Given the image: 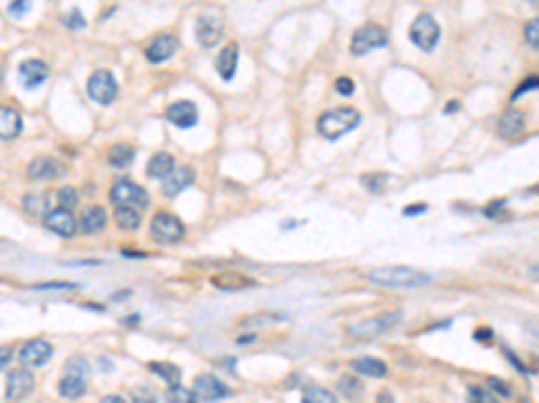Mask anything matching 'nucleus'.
<instances>
[{
    "instance_id": "nucleus-1",
    "label": "nucleus",
    "mask_w": 539,
    "mask_h": 403,
    "mask_svg": "<svg viewBox=\"0 0 539 403\" xmlns=\"http://www.w3.org/2000/svg\"><path fill=\"white\" fill-rule=\"evenodd\" d=\"M369 279L374 285L388 289H419L431 282V276L407 265H385L369 272Z\"/></svg>"
},
{
    "instance_id": "nucleus-2",
    "label": "nucleus",
    "mask_w": 539,
    "mask_h": 403,
    "mask_svg": "<svg viewBox=\"0 0 539 403\" xmlns=\"http://www.w3.org/2000/svg\"><path fill=\"white\" fill-rule=\"evenodd\" d=\"M361 122V115L354 108H335L331 112H325L318 119L317 129L325 140L342 138L344 135L351 133L356 126Z\"/></svg>"
},
{
    "instance_id": "nucleus-3",
    "label": "nucleus",
    "mask_w": 539,
    "mask_h": 403,
    "mask_svg": "<svg viewBox=\"0 0 539 403\" xmlns=\"http://www.w3.org/2000/svg\"><path fill=\"white\" fill-rule=\"evenodd\" d=\"M402 319V312H387V314H379L376 318L367 319V321H361L358 325L349 326V335L359 341H372V339L381 337L383 334L390 332L394 326L399 325V321Z\"/></svg>"
},
{
    "instance_id": "nucleus-4",
    "label": "nucleus",
    "mask_w": 539,
    "mask_h": 403,
    "mask_svg": "<svg viewBox=\"0 0 539 403\" xmlns=\"http://www.w3.org/2000/svg\"><path fill=\"white\" fill-rule=\"evenodd\" d=\"M153 241L158 244H176L184 239L185 226L176 215L169 212H158L149 226Z\"/></svg>"
},
{
    "instance_id": "nucleus-5",
    "label": "nucleus",
    "mask_w": 539,
    "mask_h": 403,
    "mask_svg": "<svg viewBox=\"0 0 539 403\" xmlns=\"http://www.w3.org/2000/svg\"><path fill=\"white\" fill-rule=\"evenodd\" d=\"M410 40L424 52H431L441 40V25L430 13H421L410 25Z\"/></svg>"
},
{
    "instance_id": "nucleus-6",
    "label": "nucleus",
    "mask_w": 539,
    "mask_h": 403,
    "mask_svg": "<svg viewBox=\"0 0 539 403\" xmlns=\"http://www.w3.org/2000/svg\"><path fill=\"white\" fill-rule=\"evenodd\" d=\"M86 92H88L90 99L98 102V104H112L119 93L117 79L114 78L110 70H95L94 74L88 78V83H86Z\"/></svg>"
},
{
    "instance_id": "nucleus-7",
    "label": "nucleus",
    "mask_w": 539,
    "mask_h": 403,
    "mask_svg": "<svg viewBox=\"0 0 539 403\" xmlns=\"http://www.w3.org/2000/svg\"><path fill=\"white\" fill-rule=\"evenodd\" d=\"M387 43L388 38L385 29L376 23H367L352 35L351 52L354 56H365L374 49H383Z\"/></svg>"
},
{
    "instance_id": "nucleus-8",
    "label": "nucleus",
    "mask_w": 539,
    "mask_h": 403,
    "mask_svg": "<svg viewBox=\"0 0 539 403\" xmlns=\"http://www.w3.org/2000/svg\"><path fill=\"white\" fill-rule=\"evenodd\" d=\"M110 199L115 206L124 205L133 206V208H148L149 206V194L132 179L115 181L110 191Z\"/></svg>"
},
{
    "instance_id": "nucleus-9",
    "label": "nucleus",
    "mask_w": 539,
    "mask_h": 403,
    "mask_svg": "<svg viewBox=\"0 0 539 403\" xmlns=\"http://www.w3.org/2000/svg\"><path fill=\"white\" fill-rule=\"evenodd\" d=\"M191 392L195 402H218V399L228 398L232 395L231 389L223 384L218 376L211 375V373L196 376L195 382H192Z\"/></svg>"
},
{
    "instance_id": "nucleus-10",
    "label": "nucleus",
    "mask_w": 539,
    "mask_h": 403,
    "mask_svg": "<svg viewBox=\"0 0 539 403\" xmlns=\"http://www.w3.org/2000/svg\"><path fill=\"white\" fill-rule=\"evenodd\" d=\"M69 167L58 158L52 156H40L35 158L28 167V176L35 181H52L66 176Z\"/></svg>"
},
{
    "instance_id": "nucleus-11",
    "label": "nucleus",
    "mask_w": 539,
    "mask_h": 403,
    "mask_svg": "<svg viewBox=\"0 0 539 403\" xmlns=\"http://www.w3.org/2000/svg\"><path fill=\"white\" fill-rule=\"evenodd\" d=\"M43 226L54 235L63 236V239H71L76 233V219L72 215L71 210L66 208H54L49 210L43 215Z\"/></svg>"
},
{
    "instance_id": "nucleus-12",
    "label": "nucleus",
    "mask_w": 539,
    "mask_h": 403,
    "mask_svg": "<svg viewBox=\"0 0 539 403\" xmlns=\"http://www.w3.org/2000/svg\"><path fill=\"white\" fill-rule=\"evenodd\" d=\"M223 38V22L218 15L205 13L196 23V40L202 47L211 49Z\"/></svg>"
},
{
    "instance_id": "nucleus-13",
    "label": "nucleus",
    "mask_w": 539,
    "mask_h": 403,
    "mask_svg": "<svg viewBox=\"0 0 539 403\" xmlns=\"http://www.w3.org/2000/svg\"><path fill=\"white\" fill-rule=\"evenodd\" d=\"M52 357V346L47 341H29L28 344H24V348L20 349V362L22 366H25L28 369L31 368H40V366L47 364Z\"/></svg>"
},
{
    "instance_id": "nucleus-14",
    "label": "nucleus",
    "mask_w": 539,
    "mask_h": 403,
    "mask_svg": "<svg viewBox=\"0 0 539 403\" xmlns=\"http://www.w3.org/2000/svg\"><path fill=\"white\" fill-rule=\"evenodd\" d=\"M18 76L25 90H36L49 79V66L40 59H25L20 65Z\"/></svg>"
},
{
    "instance_id": "nucleus-15",
    "label": "nucleus",
    "mask_w": 539,
    "mask_h": 403,
    "mask_svg": "<svg viewBox=\"0 0 539 403\" xmlns=\"http://www.w3.org/2000/svg\"><path fill=\"white\" fill-rule=\"evenodd\" d=\"M166 115H168V121L178 129H191L192 126L198 124V108L191 101L173 102Z\"/></svg>"
},
{
    "instance_id": "nucleus-16",
    "label": "nucleus",
    "mask_w": 539,
    "mask_h": 403,
    "mask_svg": "<svg viewBox=\"0 0 539 403\" xmlns=\"http://www.w3.org/2000/svg\"><path fill=\"white\" fill-rule=\"evenodd\" d=\"M35 389V376L28 369H16L8 375V385H6V398L8 399H24Z\"/></svg>"
},
{
    "instance_id": "nucleus-17",
    "label": "nucleus",
    "mask_w": 539,
    "mask_h": 403,
    "mask_svg": "<svg viewBox=\"0 0 539 403\" xmlns=\"http://www.w3.org/2000/svg\"><path fill=\"white\" fill-rule=\"evenodd\" d=\"M196 174L191 167H175L162 183V194L166 198H175L180 192H184L185 188L195 183Z\"/></svg>"
},
{
    "instance_id": "nucleus-18",
    "label": "nucleus",
    "mask_w": 539,
    "mask_h": 403,
    "mask_svg": "<svg viewBox=\"0 0 539 403\" xmlns=\"http://www.w3.org/2000/svg\"><path fill=\"white\" fill-rule=\"evenodd\" d=\"M176 49H178V38L176 36L161 35L158 38L153 40L146 49V59L149 63H164L169 58H173Z\"/></svg>"
},
{
    "instance_id": "nucleus-19",
    "label": "nucleus",
    "mask_w": 539,
    "mask_h": 403,
    "mask_svg": "<svg viewBox=\"0 0 539 403\" xmlns=\"http://www.w3.org/2000/svg\"><path fill=\"white\" fill-rule=\"evenodd\" d=\"M239 61V45L236 42H231L219 51L218 58H216V72L223 81H232L238 70Z\"/></svg>"
},
{
    "instance_id": "nucleus-20",
    "label": "nucleus",
    "mask_w": 539,
    "mask_h": 403,
    "mask_svg": "<svg viewBox=\"0 0 539 403\" xmlns=\"http://www.w3.org/2000/svg\"><path fill=\"white\" fill-rule=\"evenodd\" d=\"M525 129V115L521 109L509 108L502 113L498 121V135L505 140H514L523 133Z\"/></svg>"
},
{
    "instance_id": "nucleus-21",
    "label": "nucleus",
    "mask_w": 539,
    "mask_h": 403,
    "mask_svg": "<svg viewBox=\"0 0 539 403\" xmlns=\"http://www.w3.org/2000/svg\"><path fill=\"white\" fill-rule=\"evenodd\" d=\"M22 116L15 108L0 106V138L13 140L22 133Z\"/></svg>"
},
{
    "instance_id": "nucleus-22",
    "label": "nucleus",
    "mask_w": 539,
    "mask_h": 403,
    "mask_svg": "<svg viewBox=\"0 0 539 403\" xmlns=\"http://www.w3.org/2000/svg\"><path fill=\"white\" fill-rule=\"evenodd\" d=\"M78 226L86 235H95V233L103 231L106 226L105 208H103V206H88V208L81 213Z\"/></svg>"
},
{
    "instance_id": "nucleus-23",
    "label": "nucleus",
    "mask_w": 539,
    "mask_h": 403,
    "mask_svg": "<svg viewBox=\"0 0 539 403\" xmlns=\"http://www.w3.org/2000/svg\"><path fill=\"white\" fill-rule=\"evenodd\" d=\"M352 371L359 373L365 376H374V378H383L387 376L388 368L381 359L371 357V355H364V357H356L349 362Z\"/></svg>"
},
{
    "instance_id": "nucleus-24",
    "label": "nucleus",
    "mask_w": 539,
    "mask_h": 403,
    "mask_svg": "<svg viewBox=\"0 0 539 403\" xmlns=\"http://www.w3.org/2000/svg\"><path fill=\"white\" fill-rule=\"evenodd\" d=\"M58 391L63 398L78 399L86 392V378L71 373H63L62 380L58 384Z\"/></svg>"
},
{
    "instance_id": "nucleus-25",
    "label": "nucleus",
    "mask_w": 539,
    "mask_h": 403,
    "mask_svg": "<svg viewBox=\"0 0 539 403\" xmlns=\"http://www.w3.org/2000/svg\"><path fill=\"white\" fill-rule=\"evenodd\" d=\"M173 169H175V158H173V155H169V152H156L148 162L146 172H148L149 178L153 179H164Z\"/></svg>"
},
{
    "instance_id": "nucleus-26",
    "label": "nucleus",
    "mask_w": 539,
    "mask_h": 403,
    "mask_svg": "<svg viewBox=\"0 0 539 403\" xmlns=\"http://www.w3.org/2000/svg\"><path fill=\"white\" fill-rule=\"evenodd\" d=\"M114 219L115 224H117L122 231H135V229H139V226H141L142 222L141 213L137 212V208L124 205L115 206Z\"/></svg>"
},
{
    "instance_id": "nucleus-27",
    "label": "nucleus",
    "mask_w": 539,
    "mask_h": 403,
    "mask_svg": "<svg viewBox=\"0 0 539 403\" xmlns=\"http://www.w3.org/2000/svg\"><path fill=\"white\" fill-rule=\"evenodd\" d=\"M212 283L221 291H241V289H246V285H254L252 279L239 275V272H223V275L212 278Z\"/></svg>"
},
{
    "instance_id": "nucleus-28",
    "label": "nucleus",
    "mask_w": 539,
    "mask_h": 403,
    "mask_svg": "<svg viewBox=\"0 0 539 403\" xmlns=\"http://www.w3.org/2000/svg\"><path fill=\"white\" fill-rule=\"evenodd\" d=\"M149 369L156 376H161L169 387H176V385L182 384V371H180L178 366L171 364V362H151Z\"/></svg>"
},
{
    "instance_id": "nucleus-29",
    "label": "nucleus",
    "mask_w": 539,
    "mask_h": 403,
    "mask_svg": "<svg viewBox=\"0 0 539 403\" xmlns=\"http://www.w3.org/2000/svg\"><path fill=\"white\" fill-rule=\"evenodd\" d=\"M135 160V149L129 144H115L108 151V163L115 169H124Z\"/></svg>"
},
{
    "instance_id": "nucleus-30",
    "label": "nucleus",
    "mask_w": 539,
    "mask_h": 403,
    "mask_svg": "<svg viewBox=\"0 0 539 403\" xmlns=\"http://www.w3.org/2000/svg\"><path fill=\"white\" fill-rule=\"evenodd\" d=\"M390 176L387 172H371V174H364L361 176V183L367 188L369 192L372 194H381L385 192V186H387V181Z\"/></svg>"
},
{
    "instance_id": "nucleus-31",
    "label": "nucleus",
    "mask_w": 539,
    "mask_h": 403,
    "mask_svg": "<svg viewBox=\"0 0 539 403\" xmlns=\"http://www.w3.org/2000/svg\"><path fill=\"white\" fill-rule=\"evenodd\" d=\"M338 391H340L345 398L354 399L364 392V384H361L358 378H354V376H344V378L338 382Z\"/></svg>"
},
{
    "instance_id": "nucleus-32",
    "label": "nucleus",
    "mask_w": 539,
    "mask_h": 403,
    "mask_svg": "<svg viewBox=\"0 0 539 403\" xmlns=\"http://www.w3.org/2000/svg\"><path fill=\"white\" fill-rule=\"evenodd\" d=\"M24 206H25V210L31 213V215H35V217H38V215H45V213L49 212L47 210L49 203H47V198H45V196H38V194L25 196Z\"/></svg>"
},
{
    "instance_id": "nucleus-33",
    "label": "nucleus",
    "mask_w": 539,
    "mask_h": 403,
    "mask_svg": "<svg viewBox=\"0 0 539 403\" xmlns=\"http://www.w3.org/2000/svg\"><path fill=\"white\" fill-rule=\"evenodd\" d=\"M302 399H304L306 403H315V402L335 403L336 396L332 395V392L325 391V389H322V387H304V395H302Z\"/></svg>"
},
{
    "instance_id": "nucleus-34",
    "label": "nucleus",
    "mask_w": 539,
    "mask_h": 403,
    "mask_svg": "<svg viewBox=\"0 0 539 403\" xmlns=\"http://www.w3.org/2000/svg\"><path fill=\"white\" fill-rule=\"evenodd\" d=\"M63 373H71V375H78V376H83V378H88L90 366L88 362H86V359L78 357V355H76V357H71L65 362V366H63Z\"/></svg>"
},
{
    "instance_id": "nucleus-35",
    "label": "nucleus",
    "mask_w": 539,
    "mask_h": 403,
    "mask_svg": "<svg viewBox=\"0 0 539 403\" xmlns=\"http://www.w3.org/2000/svg\"><path fill=\"white\" fill-rule=\"evenodd\" d=\"M56 199H58V205L62 206V208L72 210L78 205L79 194L74 186H62L58 191V194H56Z\"/></svg>"
},
{
    "instance_id": "nucleus-36",
    "label": "nucleus",
    "mask_w": 539,
    "mask_h": 403,
    "mask_svg": "<svg viewBox=\"0 0 539 403\" xmlns=\"http://www.w3.org/2000/svg\"><path fill=\"white\" fill-rule=\"evenodd\" d=\"M63 22H65L66 28L72 29V31H79V29H83L86 25L85 16L81 15V11H79V9H72L69 15H65Z\"/></svg>"
},
{
    "instance_id": "nucleus-37",
    "label": "nucleus",
    "mask_w": 539,
    "mask_h": 403,
    "mask_svg": "<svg viewBox=\"0 0 539 403\" xmlns=\"http://www.w3.org/2000/svg\"><path fill=\"white\" fill-rule=\"evenodd\" d=\"M166 398H168L169 402H180V403L195 402V398H192V392L182 387V384L176 385V387H169V392L166 395Z\"/></svg>"
},
{
    "instance_id": "nucleus-38",
    "label": "nucleus",
    "mask_w": 539,
    "mask_h": 403,
    "mask_svg": "<svg viewBox=\"0 0 539 403\" xmlns=\"http://www.w3.org/2000/svg\"><path fill=\"white\" fill-rule=\"evenodd\" d=\"M31 8L33 0H13L11 4H9V15L20 18V16H24Z\"/></svg>"
},
{
    "instance_id": "nucleus-39",
    "label": "nucleus",
    "mask_w": 539,
    "mask_h": 403,
    "mask_svg": "<svg viewBox=\"0 0 539 403\" xmlns=\"http://www.w3.org/2000/svg\"><path fill=\"white\" fill-rule=\"evenodd\" d=\"M335 88L336 92L340 93V95H344V97H351L352 93H354L356 86H354V81H352L351 78H338L335 83Z\"/></svg>"
},
{
    "instance_id": "nucleus-40",
    "label": "nucleus",
    "mask_w": 539,
    "mask_h": 403,
    "mask_svg": "<svg viewBox=\"0 0 539 403\" xmlns=\"http://www.w3.org/2000/svg\"><path fill=\"white\" fill-rule=\"evenodd\" d=\"M538 85H539V79H538V76H532V78L525 79V81L521 83V85L518 86V88H516V92L512 93L511 101H516V99H518V97H521V95H523V93L531 92V90H538Z\"/></svg>"
},
{
    "instance_id": "nucleus-41",
    "label": "nucleus",
    "mask_w": 539,
    "mask_h": 403,
    "mask_svg": "<svg viewBox=\"0 0 539 403\" xmlns=\"http://www.w3.org/2000/svg\"><path fill=\"white\" fill-rule=\"evenodd\" d=\"M489 387H491L494 392H498L500 396H504V398H509V396H511V385H509L507 382L497 378V376H491V378H489Z\"/></svg>"
},
{
    "instance_id": "nucleus-42",
    "label": "nucleus",
    "mask_w": 539,
    "mask_h": 403,
    "mask_svg": "<svg viewBox=\"0 0 539 403\" xmlns=\"http://www.w3.org/2000/svg\"><path fill=\"white\" fill-rule=\"evenodd\" d=\"M538 29H539V20L534 18L531 23H527V28H525V36H527V42L531 43L534 49H538Z\"/></svg>"
},
{
    "instance_id": "nucleus-43",
    "label": "nucleus",
    "mask_w": 539,
    "mask_h": 403,
    "mask_svg": "<svg viewBox=\"0 0 539 403\" xmlns=\"http://www.w3.org/2000/svg\"><path fill=\"white\" fill-rule=\"evenodd\" d=\"M469 395H471V398H473L475 402H482V403L492 402V396L489 395V391L478 387V385H469Z\"/></svg>"
},
{
    "instance_id": "nucleus-44",
    "label": "nucleus",
    "mask_w": 539,
    "mask_h": 403,
    "mask_svg": "<svg viewBox=\"0 0 539 403\" xmlns=\"http://www.w3.org/2000/svg\"><path fill=\"white\" fill-rule=\"evenodd\" d=\"M430 206L424 205V203H414V205H408L407 208L402 210V215H407V217H417V215H422L424 212H428Z\"/></svg>"
},
{
    "instance_id": "nucleus-45",
    "label": "nucleus",
    "mask_w": 539,
    "mask_h": 403,
    "mask_svg": "<svg viewBox=\"0 0 539 403\" xmlns=\"http://www.w3.org/2000/svg\"><path fill=\"white\" fill-rule=\"evenodd\" d=\"M13 349L9 346H0V371L11 362Z\"/></svg>"
},
{
    "instance_id": "nucleus-46",
    "label": "nucleus",
    "mask_w": 539,
    "mask_h": 403,
    "mask_svg": "<svg viewBox=\"0 0 539 403\" xmlns=\"http://www.w3.org/2000/svg\"><path fill=\"white\" fill-rule=\"evenodd\" d=\"M473 339L478 342H487L492 339V328H478L473 334Z\"/></svg>"
},
{
    "instance_id": "nucleus-47",
    "label": "nucleus",
    "mask_w": 539,
    "mask_h": 403,
    "mask_svg": "<svg viewBox=\"0 0 539 403\" xmlns=\"http://www.w3.org/2000/svg\"><path fill=\"white\" fill-rule=\"evenodd\" d=\"M502 206H505V199H498V201L491 203V205L487 206V210H485V215H487V217H497V213L500 212Z\"/></svg>"
},
{
    "instance_id": "nucleus-48",
    "label": "nucleus",
    "mask_w": 539,
    "mask_h": 403,
    "mask_svg": "<svg viewBox=\"0 0 539 403\" xmlns=\"http://www.w3.org/2000/svg\"><path fill=\"white\" fill-rule=\"evenodd\" d=\"M458 109H460V102H458L457 99H451V101L444 106L442 112H444V115H453V113L458 112Z\"/></svg>"
},
{
    "instance_id": "nucleus-49",
    "label": "nucleus",
    "mask_w": 539,
    "mask_h": 403,
    "mask_svg": "<svg viewBox=\"0 0 539 403\" xmlns=\"http://www.w3.org/2000/svg\"><path fill=\"white\" fill-rule=\"evenodd\" d=\"M252 341H255V335L254 334H252V335H243V337L238 339V344L243 346V344H246V342H252Z\"/></svg>"
},
{
    "instance_id": "nucleus-50",
    "label": "nucleus",
    "mask_w": 539,
    "mask_h": 403,
    "mask_svg": "<svg viewBox=\"0 0 539 403\" xmlns=\"http://www.w3.org/2000/svg\"><path fill=\"white\" fill-rule=\"evenodd\" d=\"M103 402H117V403H122V402H124V399H122V396L112 395V396H105V398H103Z\"/></svg>"
},
{
    "instance_id": "nucleus-51",
    "label": "nucleus",
    "mask_w": 539,
    "mask_h": 403,
    "mask_svg": "<svg viewBox=\"0 0 539 403\" xmlns=\"http://www.w3.org/2000/svg\"><path fill=\"white\" fill-rule=\"evenodd\" d=\"M0 85H2V72H0Z\"/></svg>"
}]
</instances>
